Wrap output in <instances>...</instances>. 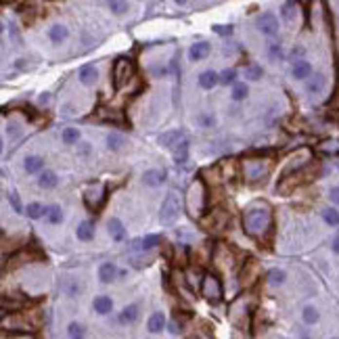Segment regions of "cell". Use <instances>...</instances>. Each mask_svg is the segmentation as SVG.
I'll list each match as a JSON object with an SVG mask.
<instances>
[{
    "label": "cell",
    "instance_id": "f1b7e54d",
    "mask_svg": "<svg viewBox=\"0 0 339 339\" xmlns=\"http://www.w3.org/2000/svg\"><path fill=\"white\" fill-rule=\"evenodd\" d=\"M56 182H59V178H56L55 172H42L40 178H38V187L40 188H55Z\"/></svg>",
    "mask_w": 339,
    "mask_h": 339
},
{
    "label": "cell",
    "instance_id": "91938a15",
    "mask_svg": "<svg viewBox=\"0 0 339 339\" xmlns=\"http://www.w3.org/2000/svg\"><path fill=\"white\" fill-rule=\"evenodd\" d=\"M337 119H339V111H337Z\"/></svg>",
    "mask_w": 339,
    "mask_h": 339
},
{
    "label": "cell",
    "instance_id": "52a82bcc",
    "mask_svg": "<svg viewBox=\"0 0 339 339\" xmlns=\"http://www.w3.org/2000/svg\"><path fill=\"white\" fill-rule=\"evenodd\" d=\"M228 220H230L228 211L222 209V207H216V209H211L207 216L201 218V226L209 232H220L228 226Z\"/></svg>",
    "mask_w": 339,
    "mask_h": 339
},
{
    "label": "cell",
    "instance_id": "8992f818",
    "mask_svg": "<svg viewBox=\"0 0 339 339\" xmlns=\"http://www.w3.org/2000/svg\"><path fill=\"white\" fill-rule=\"evenodd\" d=\"M113 86L115 90L124 88V84H128V80L134 75V63L130 59H126V56H119V59L113 63Z\"/></svg>",
    "mask_w": 339,
    "mask_h": 339
},
{
    "label": "cell",
    "instance_id": "5bb4252c",
    "mask_svg": "<svg viewBox=\"0 0 339 339\" xmlns=\"http://www.w3.org/2000/svg\"><path fill=\"white\" fill-rule=\"evenodd\" d=\"M203 279H206V274L201 272V268H187V272H185V282L190 287V289H199L203 285Z\"/></svg>",
    "mask_w": 339,
    "mask_h": 339
},
{
    "label": "cell",
    "instance_id": "b9f144b4",
    "mask_svg": "<svg viewBox=\"0 0 339 339\" xmlns=\"http://www.w3.org/2000/svg\"><path fill=\"white\" fill-rule=\"evenodd\" d=\"M319 151L322 153H329V155H337L339 153V140H327L319 147Z\"/></svg>",
    "mask_w": 339,
    "mask_h": 339
},
{
    "label": "cell",
    "instance_id": "8d00e7d4",
    "mask_svg": "<svg viewBox=\"0 0 339 339\" xmlns=\"http://www.w3.org/2000/svg\"><path fill=\"white\" fill-rule=\"evenodd\" d=\"M46 218H48V222L51 224H61L63 222V211L59 206H51V207H46Z\"/></svg>",
    "mask_w": 339,
    "mask_h": 339
},
{
    "label": "cell",
    "instance_id": "7a4b0ae2",
    "mask_svg": "<svg viewBox=\"0 0 339 339\" xmlns=\"http://www.w3.org/2000/svg\"><path fill=\"white\" fill-rule=\"evenodd\" d=\"M206 207H207V188H206V182L197 178L195 182H190V187L187 190V209L193 218L201 220Z\"/></svg>",
    "mask_w": 339,
    "mask_h": 339
},
{
    "label": "cell",
    "instance_id": "603a6c76",
    "mask_svg": "<svg viewBox=\"0 0 339 339\" xmlns=\"http://www.w3.org/2000/svg\"><path fill=\"white\" fill-rule=\"evenodd\" d=\"M23 168H25L27 174H36V172H40V170L44 168V159H42L40 155H30V157L25 159Z\"/></svg>",
    "mask_w": 339,
    "mask_h": 339
},
{
    "label": "cell",
    "instance_id": "94428289",
    "mask_svg": "<svg viewBox=\"0 0 339 339\" xmlns=\"http://www.w3.org/2000/svg\"><path fill=\"white\" fill-rule=\"evenodd\" d=\"M333 339H339V337H333Z\"/></svg>",
    "mask_w": 339,
    "mask_h": 339
},
{
    "label": "cell",
    "instance_id": "7bdbcfd3",
    "mask_svg": "<svg viewBox=\"0 0 339 339\" xmlns=\"http://www.w3.org/2000/svg\"><path fill=\"white\" fill-rule=\"evenodd\" d=\"M143 241V249H153V247H157L161 243V237L159 235H147L145 239H140Z\"/></svg>",
    "mask_w": 339,
    "mask_h": 339
},
{
    "label": "cell",
    "instance_id": "7402d4cb",
    "mask_svg": "<svg viewBox=\"0 0 339 339\" xmlns=\"http://www.w3.org/2000/svg\"><path fill=\"white\" fill-rule=\"evenodd\" d=\"M93 308L98 314H109L111 308H113V301H111V298H107V295H98V298H94V301H93Z\"/></svg>",
    "mask_w": 339,
    "mask_h": 339
},
{
    "label": "cell",
    "instance_id": "e575fe53",
    "mask_svg": "<svg viewBox=\"0 0 339 339\" xmlns=\"http://www.w3.org/2000/svg\"><path fill=\"white\" fill-rule=\"evenodd\" d=\"M301 319L306 324H316L319 322V310H316L314 306H306L301 312Z\"/></svg>",
    "mask_w": 339,
    "mask_h": 339
},
{
    "label": "cell",
    "instance_id": "680465c9",
    "mask_svg": "<svg viewBox=\"0 0 339 339\" xmlns=\"http://www.w3.org/2000/svg\"><path fill=\"white\" fill-rule=\"evenodd\" d=\"M301 339H310V337H308V335H303V337H301Z\"/></svg>",
    "mask_w": 339,
    "mask_h": 339
},
{
    "label": "cell",
    "instance_id": "6f0895ef",
    "mask_svg": "<svg viewBox=\"0 0 339 339\" xmlns=\"http://www.w3.org/2000/svg\"><path fill=\"white\" fill-rule=\"evenodd\" d=\"M333 251H335V253H339V237H337L335 241H333Z\"/></svg>",
    "mask_w": 339,
    "mask_h": 339
},
{
    "label": "cell",
    "instance_id": "f907efd6",
    "mask_svg": "<svg viewBox=\"0 0 339 339\" xmlns=\"http://www.w3.org/2000/svg\"><path fill=\"white\" fill-rule=\"evenodd\" d=\"M270 56H272L274 61L281 59V56H282V48H281V44H270Z\"/></svg>",
    "mask_w": 339,
    "mask_h": 339
},
{
    "label": "cell",
    "instance_id": "f546056e",
    "mask_svg": "<svg viewBox=\"0 0 339 339\" xmlns=\"http://www.w3.org/2000/svg\"><path fill=\"white\" fill-rule=\"evenodd\" d=\"M138 319V306H126L122 310V314H119V322H124V324H128V322H134Z\"/></svg>",
    "mask_w": 339,
    "mask_h": 339
},
{
    "label": "cell",
    "instance_id": "4316f807",
    "mask_svg": "<svg viewBox=\"0 0 339 339\" xmlns=\"http://www.w3.org/2000/svg\"><path fill=\"white\" fill-rule=\"evenodd\" d=\"M166 327V316L164 312H155L151 319H149V331L151 333H161Z\"/></svg>",
    "mask_w": 339,
    "mask_h": 339
},
{
    "label": "cell",
    "instance_id": "6da1fadb",
    "mask_svg": "<svg viewBox=\"0 0 339 339\" xmlns=\"http://www.w3.org/2000/svg\"><path fill=\"white\" fill-rule=\"evenodd\" d=\"M243 228L253 239H264L272 228V209L266 201H256L243 211Z\"/></svg>",
    "mask_w": 339,
    "mask_h": 339
},
{
    "label": "cell",
    "instance_id": "ab89813d",
    "mask_svg": "<svg viewBox=\"0 0 339 339\" xmlns=\"http://www.w3.org/2000/svg\"><path fill=\"white\" fill-rule=\"evenodd\" d=\"M285 279H287V274L282 272V270H279V268H274V270L268 272V281H270V285H274V287L282 285V282H285Z\"/></svg>",
    "mask_w": 339,
    "mask_h": 339
},
{
    "label": "cell",
    "instance_id": "ac0fdd59",
    "mask_svg": "<svg viewBox=\"0 0 339 339\" xmlns=\"http://www.w3.org/2000/svg\"><path fill=\"white\" fill-rule=\"evenodd\" d=\"M107 226H109V235H111L113 241H124V239H126V228H124L122 220H117V218H111Z\"/></svg>",
    "mask_w": 339,
    "mask_h": 339
},
{
    "label": "cell",
    "instance_id": "d6986e66",
    "mask_svg": "<svg viewBox=\"0 0 339 339\" xmlns=\"http://www.w3.org/2000/svg\"><path fill=\"white\" fill-rule=\"evenodd\" d=\"M209 55V44L207 42H197V44L190 46V51H188V56L193 61H201V59H206V56Z\"/></svg>",
    "mask_w": 339,
    "mask_h": 339
},
{
    "label": "cell",
    "instance_id": "d590c367",
    "mask_svg": "<svg viewBox=\"0 0 339 339\" xmlns=\"http://www.w3.org/2000/svg\"><path fill=\"white\" fill-rule=\"evenodd\" d=\"M25 214H27V218H32V220H38V218L46 216V209L42 207L40 203H30V206L25 207Z\"/></svg>",
    "mask_w": 339,
    "mask_h": 339
},
{
    "label": "cell",
    "instance_id": "f35d334b",
    "mask_svg": "<svg viewBox=\"0 0 339 339\" xmlns=\"http://www.w3.org/2000/svg\"><path fill=\"white\" fill-rule=\"evenodd\" d=\"M322 218H324V222H327L329 226H337L339 224V211L335 207L322 209Z\"/></svg>",
    "mask_w": 339,
    "mask_h": 339
},
{
    "label": "cell",
    "instance_id": "2e32d148",
    "mask_svg": "<svg viewBox=\"0 0 339 339\" xmlns=\"http://www.w3.org/2000/svg\"><path fill=\"white\" fill-rule=\"evenodd\" d=\"M185 140V132L182 130H172V132H164L159 136V145L164 147H176L178 143H182Z\"/></svg>",
    "mask_w": 339,
    "mask_h": 339
},
{
    "label": "cell",
    "instance_id": "cb8c5ba5",
    "mask_svg": "<svg viewBox=\"0 0 339 339\" xmlns=\"http://www.w3.org/2000/svg\"><path fill=\"white\" fill-rule=\"evenodd\" d=\"M96 80H98V72H96V67L86 65V67H82V69H80V82H82V84L90 86V84H94Z\"/></svg>",
    "mask_w": 339,
    "mask_h": 339
},
{
    "label": "cell",
    "instance_id": "7c38bea8",
    "mask_svg": "<svg viewBox=\"0 0 339 339\" xmlns=\"http://www.w3.org/2000/svg\"><path fill=\"white\" fill-rule=\"evenodd\" d=\"M260 274H262V268H260V262L256 258H249L247 262L243 264L241 268V274H239V282H241V287H251L256 285V281L260 279Z\"/></svg>",
    "mask_w": 339,
    "mask_h": 339
},
{
    "label": "cell",
    "instance_id": "f6af8a7d",
    "mask_svg": "<svg viewBox=\"0 0 339 339\" xmlns=\"http://www.w3.org/2000/svg\"><path fill=\"white\" fill-rule=\"evenodd\" d=\"M34 256L32 253H27L25 249L23 251H19V253H15V256L11 258V266H17V264H23V262H27V260H32Z\"/></svg>",
    "mask_w": 339,
    "mask_h": 339
},
{
    "label": "cell",
    "instance_id": "ee69618b",
    "mask_svg": "<svg viewBox=\"0 0 339 339\" xmlns=\"http://www.w3.org/2000/svg\"><path fill=\"white\" fill-rule=\"evenodd\" d=\"M245 77H249V80H260V77H262V67L260 65H247L245 67Z\"/></svg>",
    "mask_w": 339,
    "mask_h": 339
},
{
    "label": "cell",
    "instance_id": "e0dca14e",
    "mask_svg": "<svg viewBox=\"0 0 339 339\" xmlns=\"http://www.w3.org/2000/svg\"><path fill=\"white\" fill-rule=\"evenodd\" d=\"M291 74H293L295 80H306V77H310V74H312V65H310L308 61L300 59V61H295V63H293Z\"/></svg>",
    "mask_w": 339,
    "mask_h": 339
},
{
    "label": "cell",
    "instance_id": "11a10c76",
    "mask_svg": "<svg viewBox=\"0 0 339 339\" xmlns=\"http://www.w3.org/2000/svg\"><path fill=\"white\" fill-rule=\"evenodd\" d=\"M38 101H40V105H48V103H51V94H48V93L40 94V98H38Z\"/></svg>",
    "mask_w": 339,
    "mask_h": 339
},
{
    "label": "cell",
    "instance_id": "d4e9b609",
    "mask_svg": "<svg viewBox=\"0 0 339 339\" xmlns=\"http://www.w3.org/2000/svg\"><path fill=\"white\" fill-rule=\"evenodd\" d=\"M281 17L287 21V23H293L295 17H298V4L295 2H282L281 4Z\"/></svg>",
    "mask_w": 339,
    "mask_h": 339
},
{
    "label": "cell",
    "instance_id": "83f0119b",
    "mask_svg": "<svg viewBox=\"0 0 339 339\" xmlns=\"http://www.w3.org/2000/svg\"><path fill=\"white\" fill-rule=\"evenodd\" d=\"M75 235L80 241H90V239L94 237V226L90 224V222H82L80 226L75 228Z\"/></svg>",
    "mask_w": 339,
    "mask_h": 339
},
{
    "label": "cell",
    "instance_id": "1f68e13d",
    "mask_svg": "<svg viewBox=\"0 0 339 339\" xmlns=\"http://www.w3.org/2000/svg\"><path fill=\"white\" fill-rule=\"evenodd\" d=\"M67 27L65 25H61V23H56V25H53L51 27V32H48V38H51L53 42H63L67 38Z\"/></svg>",
    "mask_w": 339,
    "mask_h": 339
},
{
    "label": "cell",
    "instance_id": "8fae6325",
    "mask_svg": "<svg viewBox=\"0 0 339 339\" xmlns=\"http://www.w3.org/2000/svg\"><path fill=\"white\" fill-rule=\"evenodd\" d=\"M201 293L207 301L218 303L222 300V282H220V279H218L216 274H206L203 285H201Z\"/></svg>",
    "mask_w": 339,
    "mask_h": 339
},
{
    "label": "cell",
    "instance_id": "836d02e7",
    "mask_svg": "<svg viewBox=\"0 0 339 339\" xmlns=\"http://www.w3.org/2000/svg\"><path fill=\"white\" fill-rule=\"evenodd\" d=\"M322 88H324V75L322 74H316L312 80L308 82V86H306V90H308V93H312V94H319Z\"/></svg>",
    "mask_w": 339,
    "mask_h": 339
},
{
    "label": "cell",
    "instance_id": "c3c4849f",
    "mask_svg": "<svg viewBox=\"0 0 339 339\" xmlns=\"http://www.w3.org/2000/svg\"><path fill=\"white\" fill-rule=\"evenodd\" d=\"M237 77V72L235 69H224V72L220 74V84H232Z\"/></svg>",
    "mask_w": 339,
    "mask_h": 339
},
{
    "label": "cell",
    "instance_id": "9a60e30c",
    "mask_svg": "<svg viewBox=\"0 0 339 339\" xmlns=\"http://www.w3.org/2000/svg\"><path fill=\"white\" fill-rule=\"evenodd\" d=\"M143 182L147 187H159L166 182V174L161 170H147L143 174Z\"/></svg>",
    "mask_w": 339,
    "mask_h": 339
},
{
    "label": "cell",
    "instance_id": "f5cc1de1",
    "mask_svg": "<svg viewBox=\"0 0 339 339\" xmlns=\"http://www.w3.org/2000/svg\"><path fill=\"white\" fill-rule=\"evenodd\" d=\"M214 30H216L218 34H222V36H224V34H230V32H232V27H230V25H228V27H226V25H216Z\"/></svg>",
    "mask_w": 339,
    "mask_h": 339
},
{
    "label": "cell",
    "instance_id": "9c48e42d",
    "mask_svg": "<svg viewBox=\"0 0 339 339\" xmlns=\"http://www.w3.org/2000/svg\"><path fill=\"white\" fill-rule=\"evenodd\" d=\"M178 216H180V199H178V195L176 193H168L166 197V201L161 203V211H159V220L161 224H174L176 220H178Z\"/></svg>",
    "mask_w": 339,
    "mask_h": 339
},
{
    "label": "cell",
    "instance_id": "ba28073f",
    "mask_svg": "<svg viewBox=\"0 0 339 339\" xmlns=\"http://www.w3.org/2000/svg\"><path fill=\"white\" fill-rule=\"evenodd\" d=\"M249 310H251V303H249V298H247V295H243V298H237L235 301L230 303V308H228V319H230V322L243 329L245 324H247Z\"/></svg>",
    "mask_w": 339,
    "mask_h": 339
},
{
    "label": "cell",
    "instance_id": "60d3db41",
    "mask_svg": "<svg viewBox=\"0 0 339 339\" xmlns=\"http://www.w3.org/2000/svg\"><path fill=\"white\" fill-rule=\"evenodd\" d=\"M67 333H69V339H84L86 331H84V327H82L80 322H72L67 327Z\"/></svg>",
    "mask_w": 339,
    "mask_h": 339
},
{
    "label": "cell",
    "instance_id": "277c9868",
    "mask_svg": "<svg viewBox=\"0 0 339 339\" xmlns=\"http://www.w3.org/2000/svg\"><path fill=\"white\" fill-rule=\"evenodd\" d=\"M211 266L216 270H220L222 274H228L232 268H235V253L228 249V245L218 243L211 251Z\"/></svg>",
    "mask_w": 339,
    "mask_h": 339
},
{
    "label": "cell",
    "instance_id": "4dcf8cb0",
    "mask_svg": "<svg viewBox=\"0 0 339 339\" xmlns=\"http://www.w3.org/2000/svg\"><path fill=\"white\" fill-rule=\"evenodd\" d=\"M174 157H176V164H185V161H187V157H188V140L187 138L182 140V143L176 145Z\"/></svg>",
    "mask_w": 339,
    "mask_h": 339
},
{
    "label": "cell",
    "instance_id": "7dc6e473",
    "mask_svg": "<svg viewBox=\"0 0 339 339\" xmlns=\"http://www.w3.org/2000/svg\"><path fill=\"white\" fill-rule=\"evenodd\" d=\"M109 9L115 13V15H122V13L128 11V2H117V0H111V2H109Z\"/></svg>",
    "mask_w": 339,
    "mask_h": 339
},
{
    "label": "cell",
    "instance_id": "4fadbf2b",
    "mask_svg": "<svg viewBox=\"0 0 339 339\" xmlns=\"http://www.w3.org/2000/svg\"><path fill=\"white\" fill-rule=\"evenodd\" d=\"M258 27L262 34H266V36H277L279 34V19L274 17L272 13H264V15L258 17Z\"/></svg>",
    "mask_w": 339,
    "mask_h": 339
},
{
    "label": "cell",
    "instance_id": "44dd1931",
    "mask_svg": "<svg viewBox=\"0 0 339 339\" xmlns=\"http://www.w3.org/2000/svg\"><path fill=\"white\" fill-rule=\"evenodd\" d=\"M218 82H220V75H218L216 72H211V69H207V72H203L199 75V86L206 88V90H211Z\"/></svg>",
    "mask_w": 339,
    "mask_h": 339
},
{
    "label": "cell",
    "instance_id": "bcb514c9",
    "mask_svg": "<svg viewBox=\"0 0 339 339\" xmlns=\"http://www.w3.org/2000/svg\"><path fill=\"white\" fill-rule=\"evenodd\" d=\"M247 96V86L245 84H235V88H232V98L235 101H243Z\"/></svg>",
    "mask_w": 339,
    "mask_h": 339
},
{
    "label": "cell",
    "instance_id": "484cf974",
    "mask_svg": "<svg viewBox=\"0 0 339 339\" xmlns=\"http://www.w3.org/2000/svg\"><path fill=\"white\" fill-rule=\"evenodd\" d=\"M115 277H117V268H115V264H111V262L103 264L101 270H98V279H101L103 282H111Z\"/></svg>",
    "mask_w": 339,
    "mask_h": 339
},
{
    "label": "cell",
    "instance_id": "681fc988",
    "mask_svg": "<svg viewBox=\"0 0 339 339\" xmlns=\"http://www.w3.org/2000/svg\"><path fill=\"white\" fill-rule=\"evenodd\" d=\"M9 203H11V207L15 209L17 214H23V207H21V201H19L17 193H9Z\"/></svg>",
    "mask_w": 339,
    "mask_h": 339
},
{
    "label": "cell",
    "instance_id": "9f6ffc18",
    "mask_svg": "<svg viewBox=\"0 0 339 339\" xmlns=\"http://www.w3.org/2000/svg\"><path fill=\"white\" fill-rule=\"evenodd\" d=\"M201 122L206 126H211V124H214V117H211V115H201Z\"/></svg>",
    "mask_w": 339,
    "mask_h": 339
},
{
    "label": "cell",
    "instance_id": "ffe728a7",
    "mask_svg": "<svg viewBox=\"0 0 339 339\" xmlns=\"http://www.w3.org/2000/svg\"><path fill=\"white\" fill-rule=\"evenodd\" d=\"M17 293H13V295H2V312L6 314L9 310H19V308H23V303L25 300L23 298H15Z\"/></svg>",
    "mask_w": 339,
    "mask_h": 339
},
{
    "label": "cell",
    "instance_id": "816d5d0a",
    "mask_svg": "<svg viewBox=\"0 0 339 339\" xmlns=\"http://www.w3.org/2000/svg\"><path fill=\"white\" fill-rule=\"evenodd\" d=\"M329 197H331V201H333L335 206H339V187H333V188H331Z\"/></svg>",
    "mask_w": 339,
    "mask_h": 339
},
{
    "label": "cell",
    "instance_id": "74e56055",
    "mask_svg": "<svg viewBox=\"0 0 339 339\" xmlns=\"http://www.w3.org/2000/svg\"><path fill=\"white\" fill-rule=\"evenodd\" d=\"M61 140L65 145H74V143L80 140V132H77V128H65L61 132Z\"/></svg>",
    "mask_w": 339,
    "mask_h": 339
},
{
    "label": "cell",
    "instance_id": "d6a6232c",
    "mask_svg": "<svg viewBox=\"0 0 339 339\" xmlns=\"http://www.w3.org/2000/svg\"><path fill=\"white\" fill-rule=\"evenodd\" d=\"M126 145V138H124V134H117V132H111L109 136H107V147L111 151H119L122 147Z\"/></svg>",
    "mask_w": 339,
    "mask_h": 339
},
{
    "label": "cell",
    "instance_id": "30bf717a",
    "mask_svg": "<svg viewBox=\"0 0 339 339\" xmlns=\"http://www.w3.org/2000/svg\"><path fill=\"white\" fill-rule=\"evenodd\" d=\"M105 199H107V187L101 185V182H94V185H90L84 190V203H86V207H90L93 211L101 209Z\"/></svg>",
    "mask_w": 339,
    "mask_h": 339
},
{
    "label": "cell",
    "instance_id": "db71d44e",
    "mask_svg": "<svg viewBox=\"0 0 339 339\" xmlns=\"http://www.w3.org/2000/svg\"><path fill=\"white\" fill-rule=\"evenodd\" d=\"M170 331H172L174 335L180 333V331H182V329H180V322H178V320H172V322H170Z\"/></svg>",
    "mask_w": 339,
    "mask_h": 339
},
{
    "label": "cell",
    "instance_id": "3957f363",
    "mask_svg": "<svg viewBox=\"0 0 339 339\" xmlns=\"http://www.w3.org/2000/svg\"><path fill=\"white\" fill-rule=\"evenodd\" d=\"M241 170L247 182H258L270 172V159L266 157H247L241 161Z\"/></svg>",
    "mask_w": 339,
    "mask_h": 339
},
{
    "label": "cell",
    "instance_id": "5b68a950",
    "mask_svg": "<svg viewBox=\"0 0 339 339\" xmlns=\"http://www.w3.org/2000/svg\"><path fill=\"white\" fill-rule=\"evenodd\" d=\"M310 176H312V164L306 166L303 170H300V172H293V174H289V176H282L281 182H279V187L277 190L281 195H287V193H291L293 188H298L300 185H303L306 180H310Z\"/></svg>",
    "mask_w": 339,
    "mask_h": 339
}]
</instances>
